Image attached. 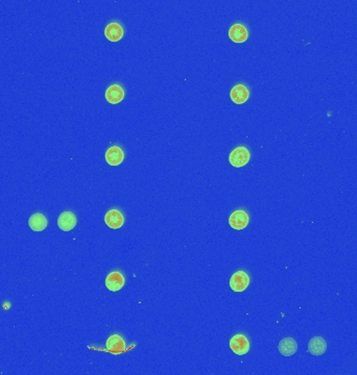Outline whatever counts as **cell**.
I'll use <instances>...</instances> for the list:
<instances>
[{"label": "cell", "mask_w": 357, "mask_h": 375, "mask_svg": "<svg viewBox=\"0 0 357 375\" xmlns=\"http://www.w3.org/2000/svg\"><path fill=\"white\" fill-rule=\"evenodd\" d=\"M250 161V151L244 146H239L229 155V162L233 167L240 168L245 166Z\"/></svg>", "instance_id": "1"}, {"label": "cell", "mask_w": 357, "mask_h": 375, "mask_svg": "<svg viewBox=\"0 0 357 375\" xmlns=\"http://www.w3.org/2000/svg\"><path fill=\"white\" fill-rule=\"evenodd\" d=\"M230 348L237 355H244L249 353L250 342L244 334H235L230 340Z\"/></svg>", "instance_id": "2"}, {"label": "cell", "mask_w": 357, "mask_h": 375, "mask_svg": "<svg viewBox=\"0 0 357 375\" xmlns=\"http://www.w3.org/2000/svg\"><path fill=\"white\" fill-rule=\"evenodd\" d=\"M250 277L245 271H237L230 279V287L234 292H244L249 287Z\"/></svg>", "instance_id": "3"}, {"label": "cell", "mask_w": 357, "mask_h": 375, "mask_svg": "<svg viewBox=\"0 0 357 375\" xmlns=\"http://www.w3.org/2000/svg\"><path fill=\"white\" fill-rule=\"evenodd\" d=\"M250 218L245 210H235L234 213H232L229 217V224L233 229L242 230L245 229L247 224H249Z\"/></svg>", "instance_id": "4"}, {"label": "cell", "mask_w": 357, "mask_h": 375, "mask_svg": "<svg viewBox=\"0 0 357 375\" xmlns=\"http://www.w3.org/2000/svg\"><path fill=\"white\" fill-rule=\"evenodd\" d=\"M125 286V277L118 271L111 272L106 278V287L112 292H117Z\"/></svg>", "instance_id": "5"}, {"label": "cell", "mask_w": 357, "mask_h": 375, "mask_svg": "<svg viewBox=\"0 0 357 375\" xmlns=\"http://www.w3.org/2000/svg\"><path fill=\"white\" fill-rule=\"evenodd\" d=\"M105 222L112 229H118L125 223V218L118 209H110L105 216Z\"/></svg>", "instance_id": "6"}, {"label": "cell", "mask_w": 357, "mask_h": 375, "mask_svg": "<svg viewBox=\"0 0 357 375\" xmlns=\"http://www.w3.org/2000/svg\"><path fill=\"white\" fill-rule=\"evenodd\" d=\"M230 97L233 103L236 104H243L250 97V92L244 84H237L231 90Z\"/></svg>", "instance_id": "7"}, {"label": "cell", "mask_w": 357, "mask_h": 375, "mask_svg": "<svg viewBox=\"0 0 357 375\" xmlns=\"http://www.w3.org/2000/svg\"><path fill=\"white\" fill-rule=\"evenodd\" d=\"M125 153L118 146H112L106 152V161L111 166H118L123 162Z\"/></svg>", "instance_id": "8"}, {"label": "cell", "mask_w": 357, "mask_h": 375, "mask_svg": "<svg viewBox=\"0 0 357 375\" xmlns=\"http://www.w3.org/2000/svg\"><path fill=\"white\" fill-rule=\"evenodd\" d=\"M107 348L113 354H120L126 351V343L118 334H113L107 340Z\"/></svg>", "instance_id": "9"}, {"label": "cell", "mask_w": 357, "mask_h": 375, "mask_svg": "<svg viewBox=\"0 0 357 375\" xmlns=\"http://www.w3.org/2000/svg\"><path fill=\"white\" fill-rule=\"evenodd\" d=\"M125 98V91L119 84H112L106 91V99L109 104H117Z\"/></svg>", "instance_id": "10"}, {"label": "cell", "mask_w": 357, "mask_h": 375, "mask_svg": "<svg viewBox=\"0 0 357 375\" xmlns=\"http://www.w3.org/2000/svg\"><path fill=\"white\" fill-rule=\"evenodd\" d=\"M76 217L71 212L62 213L58 219V226L60 229L64 231H69L75 228Z\"/></svg>", "instance_id": "11"}, {"label": "cell", "mask_w": 357, "mask_h": 375, "mask_svg": "<svg viewBox=\"0 0 357 375\" xmlns=\"http://www.w3.org/2000/svg\"><path fill=\"white\" fill-rule=\"evenodd\" d=\"M247 30L243 24H234L229 29V38L235 43H244L247 40Z\"/></svg>", "instance_id": "12"}, {"label": "cell", "mask_w": 357, "mask_h": 375, "mask_svg": "<svg viewBox=\"0 0 357 375\" xmlns=\"http://www.w3.org/2000/svg\"><path fill=\"white\" fill-rule=\"evenodd\" d=\"M105 36L109 41L118 42L123 37L122 26L116 22L110 23V24H108L105 28Z\"/></svg>", "instance_id": "13"}, {"label": "cell", "mask_w": 357, "mask_h": 375, "mask_svg": "<svg viewBox=\"0 0 357 375\" xmlns=\"http://www.w3.org/2000/svg\"><path fill=\"white\" fill-rule=\"evenodd\" d=\"M278 349L284 356H290L297 353L298 344L292 338H284L279 342Z\"/></svg>", "instance_id": "14"}, {"label": "cell", "mask_w": 357, "mask_h": 375, "mask_svg": "<svg viewBox=\"0 0 357 375\" xmlns=\"http://www.w3.org/2000/svg\"><path fill=\"white\" fill-rule=\"evenodd\" d=\"M326 349H327V343L321 337H314L309 341L308 344V351L312 355L319 356L325 354Z\"/></svg>", "instance_id": "15"}, {"label": "cell", "mask_w": 357, "mask_h": 375, "mask_svg": "<svg viewBox=\"0 0 357 375\" xmlns=\"http://www.w3.org/2000/svg\"><path fill=\"white\" fill-rule=\"evenodd\" d=\"M28 225L34 231H42L47 228V219L40 213H36L28 219Z\"/></svg>", "instance_id": "16"}]
</instances>
